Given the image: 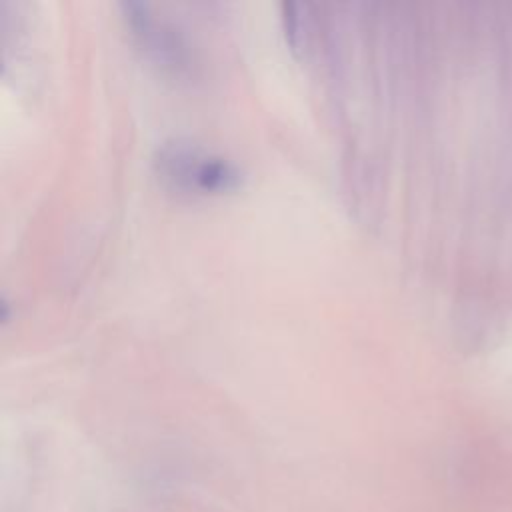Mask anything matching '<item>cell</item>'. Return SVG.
I'll return each instance as SVG.
<instances>
[{
	"label": "cell",
	"mask_w": 512,
	"mask_h": 512,
	"mask_svg": "<svg viewBox=\"0 0 512 512\" xmlns=\"http://www.w3.org/2000/svg\"><path fill=\"white\" fill-rule=\"evenodd\" d=\"M160 170L180 186L196 190H226L238 182V168L222 156L206 154L186 144H166L158 156Z\"/></svg>",
	"instance_id": "cell-1"
}]
</instances>
